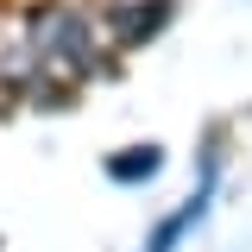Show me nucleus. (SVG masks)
<instances>
[{
    "mask_svg": "<svg viewBox=\"0 0 252 252\" xmlns=\"http://www.w3.org/2000/svg\"><path fill=\"white\" fill-rule=\"evenodd\" d=\"M152 164H158L152 152H132V158H114V177H145Z\"/></svg>",
    "mask_w": 252,
    "mask_h": 252,
    "instance_id": "1",
    "label": "nucleus"
}]
</instances>
